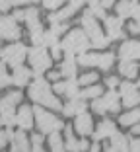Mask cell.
I'll return each mask as SVG.
<instances>
[{
	"mask_svg": "<svg viewBox=\"0 0 140 152\" xmlns=\"http://www.w3.org/2000/svg\"><path fill=\"white\" fill-rule=\"evenodd\" d=\"M29 98L37 103V105H45L49 109H54V111H59L62 109V103L57 99V96L53 94V90H51V84L43 78V76H37L35 80L29 84Z\"/></svg>",
	"mask_w": 140,
	"mask_h": 152,
	"instance_id": "cell-1",
	"label": "cell"
},
{
	"mask_svg": "<svg viewBox=\"0 0 140 152\" xmlns=\"http://www.w3.org/2000/svg\"><path fill=\"white\" fill-rule=\"evenodd\" d=\"M60 47H62V51L66 55H84L88 53V49L91 47V41L90 37L84 33V29H72V31H68L66 37L62 39V43H60Z\"/></svg>",
	"mask_w": 140,
	"mask_h": 152,
	"instance_id": "cell-2",
	"label": "cell"
},
{
	"mask_svg": "<svg viewBox=\"0 0 140 152\" xmlns=\"http://www.w3.org/2000/svg\"><path fill=\"white\" fill-rule=\"evenodd\" d=\"M33 115H35V123H37V127H39L41 133L53 134V133H59L60 129H64V127H66L62 121L59 119V117H54L53 113L45 111L41 105H37V107L33 109Z\"/></svg>",
	"mask_w": 140,
	"mask_h": 152,
	"instance_id": "cell-3",
	"label": "cell"
},
{
	"mask_svg": "<svg viewBox=\"0 0 140 152\" xmlns=\"http://www.w3.org/2000/svg\"><path fill=\"white\" fill-rule=\"evenodd\" d=\"M119 107H121V98H119V94L115 92V90H109V92H105L101 98L94 99V103H91V109H94L97 115H105V113H117Z\"/></svg>",
	"mask_w": 140,
	"mask_h": 152,
	"instance_id": "cell-4",
	"label": "cell"
},
{
	"mask_svg": "<svg viewBox=\"0 0 140 152\" xmlns=\"http://www.w3.org/2000/svg\"><path fill=\"white\" fill-rule=\"evenodd\" d=\"M27 58H29V64L33 68V74L41 76V72H45L51 68L53 63V57L47 53L45 47H33V49L27 51Z\"/></svg>",
	"mask_w": 140,
	"mask_h": 152,
	"instance_id": "cell-5",
	"label": "cell"
},
{
	"mask_svg": "<svg viewBox=\"0 0 140 152\" xmlns=\"http://www.w3.org/2000/svg\"><path fill=\"white\" fill-rule=\"evenodd\" d=\"M25 55H27V49H25L23 43H12V45H8V47L2 49V58H4V63L10 64V66H14V68L22 66Z\"/></svg>",
	"mask_w": 140,
	"mask_h": 152,
	"instance_id": "cell-6",
	"label": "cell"
},
{
	"mask_svg": "<svg viewBox=\"0 0 140 152\" xmlns=\"http://www.w3.org/2000/svg\"><path fill=\"white\" fill-rule=\"evenodd\" d=\"M0 37L8 41H18L22 37V29L18 26V20L14 16H2L0 18Z\"/></svg>",
	"mask_w": 140,
	"mask_h": 152,
	"instance_id": "cell-7",
	"label": "cell"
},
{
	"mask_svg": "<svg viewBox=\"0 0 140 152\" xmlns=\"http://www.w3.org/2000/svg\"><path fill=\"white\" fill-rule=\"evenodd\" d=\"M121 98H123V105L127 107H136L140 103V92H138V86H134L132 82H121Z\"/></svg>",
	"mask_w": 140,
	"mask_h": 152,
	"instance_id": "cell-8",
	"label": "cell"
},
{
	"mask_svg": "<svg viewBox=\"0 0 140 152\" xmlns=\"http://www.w3.org/2000/svg\"><path fill=\"white\" fill-rule=\"evenodd\" d=\"M82 27H84V33H86L90 39L101 37V26L97 23V18H94V14H91L90 10H86L84 16H82Z\"/></svg>",
	"mask_w": 140,
	"mask_h": 152,
	"instance_id": "cell-9",
	"label": "cell"
},
{
	"mask_svg": "<svg viewBox=\"0 0 140 152\" xmlns=\"http://www.w3.org/2000/svg\"><path fill=\"white\" fill-rule=\"evenodd\" d=\"M119 58L121 61H136V58H140V39L125 41L119 47Z\"/></svg>",
	"mask_w": 140,
	"mask_h": 152,
	"instance_id": "cell-10",
	"label": "cell"
},
{
	"mask_svg": "<svg viewBox=\"0 0 140 152\" xmlns=\"http://www.w3.org/2000/svg\"><path fill=\"white\" fill-rule=\"evenodd\" d=\"M16 125L20 127V131H29L35 125V115H33V109L29 105H22L16 113Z\"/></svg>",
	"mask_w": 140,
	"mask_h": 152,
	"instance_id": "cell-11",
	"label": "cell"
},
{
	"mask_svg": "<svg viewBox=\"0 0 140 152\" xmlns=\"http://www.w3.org/2000/svg\"><path fill=\"white\" fill-rule=\"evenodd\" d=\"M105 27L109 31V39L115 41V39H123L125 33H123V20L117 18V16H111V18H105Z\"/></svg>",
	"mask_w": 140,
	"mask_h": 152,
	"instance_id": "cell-12",
	"label": "cell"
},
{
	"mask_svg": "<svg viewBox=\"0 0 140 152\" xmlns=\"http://www.w3.org/2000/svg\"><path fill=\"white\" fill-rule=\"evenodd\" d=\"M22 102V92H10L8 96L0 99V115H6V113H14L16 109V103Z\"/></svg>",
	"mask_w": 140,
	"mask_h": 152,
	"instance_id": "cell-13",
	"label": "cell"
},
{
	"mask_svg": "<svg viewBox=\"0 0 140 152\" xmlns=\"http://www.w3.org/2000/svg\"><path fill=\"white\" fill-rule=\"evenodd\" d=\"M74 127H76L78 134H82V137L86 139V137H90V134L94 133V119H91L88 113H82V115L76 117V123H74Z\"/></svg>",
	"mask_w": 140,
	"mask_h": 152,
	"instance_id": "cell-14",
	"label": "cell"
},
{
	"mask_svg": "<svg viewBox=\"0 0 140 152\" xmlns=\"http://www.w3.org/2000/svg\"><path fill=\"white\" fill-rule=\"evenodd\" d=\"M62 113L66 117H74V115L78 117V115H82V113H86V103H84L82 98H74V99H70L66 105H62Z\"/></svg>",
	"mask_w": 140,
	"mask_h": 152,
	"instance_id": "cell-15",
	"label": "cell"
},
{
	"mask_svg": "<svg viewBox=\"0 0 140 152\" xmlns=\"http://www.w3.org/2000/svg\"><path fill=\"white\" fill-rule=\"evenodd\" d=\"M136 2L134 0H121L115 10H117V18L121 20H127V18H134V12H136Z\"/></svg>",
	"mask_w": 140,
	"mask_h": 152,
	"instance_id": "cell-16",
	"label": "cell"
},
{
	"mask_svg": "<svg viewBox=\"0 0 140 152\" xmlns=\"http://www.w3.org/2000/svg\"><path fill=\"white\" fill-rule=\"evenodd\" d=\"M12 150H16V152H31V140L27 139V134H23V131L14 133Z\"/></svg>",
	"mask_w": 140,
	"mask_h": 152,
	"instance_id": "cell-17",
	"label": "cell"
},
{
	"mask_svg": "<svg viewBox=\"0 0 140 152\" xmlns=\"http://www.w3.org/2000/svg\"><path fill=\"white\" fill-rule=\"evenodd\" d=\"M31 74H33V72L29 70V68H25V66H18V68H14L12 84H16L18 88H23V86L29 84V80H31Z\"/></svg>",
	"mask_w": 140,
	"mask_h": 152,
	"instance_id": "cell-18",
	"label": "cell"
},
{
	"mask_svg": "<svg viewBox=\"0 0 140 152\" xmlns=\"http://www.w3.org/2000/svg\"><path fill=\"white\" fill-rule=\"evenodd\" d=\"M109 146H113L117 152H131V140L123 133L115 131V133L111 134V144H109Z\"/></svg>",
	"mask_w": 140,
	"mask_h": 152,
	"instance_id": "cell-19",
	"label": "cell"
},
{
	"mask_svg": "<svg viewBox=\"0 0 140 152\" xmlns=\"http://www.w3.org/2000/svg\"><path fill=\"white\" fill-rule=\"evenodd\" d=\"M23 22L27 23L29 31H33V29H41L39 10H37V8H27V10H23Z\"/></svg>",
	"mask_w": 140,
	"mask_h": 152,
	"instance_id": "cell-20",
	"label": "cell"
},
{
	"mask_svg": "<svg viewBox=\"0 0 140 152\" xmlns=\"http://www.w3.org/2000/svg\"><path fill=\"white\" fill-rule=\"evenodd\" d=\"M76 70H78V63H76V58H74V55H66V58L62 61L59 72L62 76H66V78H74Z\"/></svg>",
	"mask_w": 140,
	"mask_h": 152,
	"instance_id": "cell-21",
	"label": "cell"
},
{
	"mask_svg": "<svg viewBox=\"0 0 140 152\" xmlns=\"http://www.w3.org/2000/svg\"><path fill=\"white\" fill-rule=\"evenodd\" d=\"M115 131H117L115 129V123L109 121V119H105V121L99 123V127H97V131H95L94 137H95V140H103V139H107V137L111 139V134H113Z\"/></svg>",
	"mask_w": 140,
	"mask_h": 152,
	"instance_id": "cell-22",
	"label": "cell"
},
{
	"mask_svg": "<svg viewBox=\"0 0 140 152\" xmlns=\"http://www.w3.org/2000/svg\"><path fill=\"white\" fill-rule=\"evenodd\" d=\"M123 127H134L140 123V107H132L128 113H123L121 119H119Z\"/></svg>",
	"mask_w": 140,
	"mask_h": 152,
	"instance_id": "cell-23",
	"label": "cell"
},
{
	"mask_svg": "<svg viewBox=\"0 0 140 152\" xmlns=\"http://www.w3.org/2000/svg\"><path fill=\"white\" fill-rule=\"evenodd\" d=\"M74 14H76V8L68 4L66 8H62V10H59V12L51 14V16H49V20H51V23H64V20L72 18Z\"/></svg>",
	"mask_w": 140,
	"mask_h": 152,
	"instance_id": "cell-24",
	"label": "cell"
},
{
	"mask_svg": "<svg viewBox=\"0 0 140 152\" xmlns=\"http://www.w3.org/2000/svg\"><path fill=\"white\" fill-rule=\"evenodd\" d=\"M80 84H78L76 78H66L64 80V96L68 99H74V98H80Z\"/></svg>",
	"mask_w": 140,
	"mask_h": 152,
	"instance_id": "cell-25",
	"label": "cell"
},
{
	"mask_svg": "<svg viewBox=\"0 0 140 152\" xmlns=\"http://www.w3.org/2000/svg\"><path fill=\"white\" fill-rule=\"evenodd\" d=\"M140 66H136L134 61H121L119 63V72H121L125 78H134L136 74H138Z\"/></svg>",
	"mask_w": 140,
	"mask_h": 152,
	"instance_id": "cell-26",
	"label": "cell"
},
{
	"mask_svg": "<svg viewBox=\"0 0 140 152\" xmlns=\"http://www.w3.org/2000/svg\"><path fill=\"white\" fill-rule=\"evenodd\" d=\"M64 131H66V144H64V148L68 152H80V140H76V137L72 134V129L64 127Z\"/></svg>",
	"mask_w": 140,
	"mask_h": 152,
	"instance_id": "cell-27",
	"label": "cell"
},
{
	"mask_svg": "<svg viewBox=\"0 0 140 152\" xmlns=\"http://www.w3.org/2000/svg\"><path fill=\"white\" fill-rule=\"evenodd\" d=\"M97 61H99V53H84L78 57V63L82 66H97Z\"/></svg>",
	"mask_w": 140,
	"mask_h": 152,
	"instance_id": "cell-28",
	"label": "cell"
},
{
	"mask_svg": "<svg viewBox=\"0 0 140 152\" xmlns=\"http://www.w3.org/2000/svg\"><path fill=\"white\" fill-rule=\"evenodd\" d=\"M80 98L82 99H97V98H101V88L99 86H88V88H84L80 92Z\"/></svg>",
	"mask_w": 140,
	"mask_h": 152,
	"instance_id": "cell-29",
	"label": "cell"
},
{
	"mask_svg": "<svg viewBox=\"0 0 140 152\" xmlns=\"http://www.w3.org/2000/svg\"><path fill=\"white\" fill-rule=\"evenodd\" d=\"M113 63H115V53H101L99 61H97V68L109 70V68L113 66Z\"/></svg>",
	"mask_w": 140,
	"mask_h": 152,
	"instance_id": "cell-30",
	"label": "cell"
},
{
	"mask_svg": "<svg viewBox=\"0 0 140 152\" xmlns=\"http://www.w3.org/2000/svg\"><path fill=\"white\" fill-rule=\"evenodd\" d=\"M49 146H51V150H53V152H66L64 142H62V139H60L59 133H53L49 137Z\"/></svg>",
	"mask_w": 140,
	"mask_h": 152,
	"instance_id": "cell-31",
	"label": "cell"
},
{
	"mask_svg": "<svg viewBox=\"0 0 140 152\" xmlns=\"http://www.w3.org/2000/svg\"><path fill=\"white\" fill-rule=\"evenodd\" d=\"M29 39H31L33 47H45V31H43V27L29 31Z\"/></svg>",
	"mask_w": 140,
	"mask_h": 152,
	"instance_id": "cell-32",
	"label": "cell"
},
{
	"mask_svg": "<svg viewBox=\"0 0 140 152\" xmlns=\"http://www.w3.org/2000/svg\"><path fill=\"white\" fill-rule=\"evenodd\" d=\"M97 78H99V76H97V72H84V74L80 76V78H78V84L80 86H94L95 82H97Z\"/></svg>",
	"mask_w": 140,
	"mask_h": 152,
	"instance_id": "cell-33",
	"label": "cell"
},
{
	"mask_svg": "<svg viewBox=\"0 0 140 152\" xmlns=\"http://www.w3.org/2000/svg\"><path fill=\"white\" fill-rule=\"evenodd\" d=\"M10 84H12V76L6 70V63H0V90L8 88Z\"/></svg>",
	"mask_w": 140,
	"mask_h": 152,
	"instance_id": "cell-34",
	"label": "cell"
},
{
	"mask_svg": "<svg viewBox=\"0 0 140 152\" xmlns=\"http://www.w3.org/2000/svg\"><path fill=\"white\" fill-rule=\"evenodd\" d=\"M43 140H45L43 134H39V133L33 134L31 137V152H47L45 148H43Z\"/></svg>",
	"mask_w": 140,
	"mask_h": 152,
	"instance_id": "cell-35",
	"label": "cell"
},
{
	"mask_svg": "<svg viewBox=\"0 0 140 152\" xmlns=\"http://www.w3.org/2000/svg\"><path fill=\"white\" fill-rule=\"evenodd\" d=\"M12 139H14V133L12 131H0V148H6L8 146V142H12Z\"/></svg>",
	"mask_w": 140,
	"mask_h": 152,
	"instance_id": "cell-36",
	"label": "cell"
},
{
	"mask_svg": "<svg viewBox=\"0 0 140 152\" xmlns=\"http://www.w3.org/2000/svg\"><path fill=\"white\" fill-rule=\"evenodd\" d=\"M0 125L2 127H12L16 125V113H6V115H0Z\"/></svg>",
	"mask_w": 140,
	"mask_h": 152,
	"instance_id": "cell-37",
	"label": "cell"
},
{
	"mask_svg": "<svg viewBox=\"0 0 140 152\" xmlns=\"http://www.w3.org/2000/svg\"><path fill=\"white\" fill-rule=\"evenodd\" d=\"M109 43H111V39H109V37H105V35L97 37V39H91V47H94V49H105Z\"/></svg>",
	"mask_w": 140,
	"mask_h": 152,
	"instance_id": "cell-38",
	"label": "cell"
},
{
	"mask_svg": "<svg viewBox=\"0 0 140 152\" xmlns=\"http://www.w3.org/2000/svg\"><path fill=\"white\" fill-rule=\"evenodd\" d=\"M59 45V35H54L53 31H45V47H54Z\"/></svg>",
	"mask_w": 140,
	"mask_h": 152,
	"instance_id": "cell-39",
	"label": "cell"
},
{
	"mask_svg": "<svg viewBox=\"0 0 140 152\" xmlns=\"http://www.w3.org/2000/svg\"><path fill=\"white\" fill-rule=\"evenodd\" d=\"M62 2H64V0H43V6L49 8V10H57Z\"/></svg>",
	"mask_w": 140,
	"mask_h": 152,
	"instance_id": "cell-40",
	"label": "cell"
},
{
	"mask_svg": "<svg viewBox=\"0 0 140 152\" xmlns=\"http://www.w3.org/2000/svg\"><path fill=\"white\" fill-rule=\"evenodd\" d=\"M90 12L94 14V18H101V20L107 18V16H105V10L101 8V4H99V6H95V8H90Z\"/></svg>",
	"mask_w": 140,
	"mask_h": 152,
	"instance_id": "cell-41",
	"label": "cell"
},
{
	"mask_svg": "<svg viewBox=\"0 0 140 152\" xmlns=\"http://www.w3.org/2000/svg\"><path fill=\"white\" fill-rule=\"evenodd\" d=\"M121 84V82H119V78L117 76H107V78H105V86H107V88H117V86Z\"/></svg>",
	"mask_w": 140,
	"mask_h": 152,
	"instance_id": "cell-42",
	"label": "cell"
},
{
	"mask_svg": "<svg viewBox=\"0 0 140 152\" xmlns=\"http://www.w3.org/2000/svg\"><path fill=\"white\" fill-rule=\"evenodd\" d=\"M51 31H53L54 35H60V33H64V31H66V23H53Z\"/></svg>",
	"mask_w": 140,
	"mask_h": 152,
	"instance_id": "cell-43",
	"label": "cell"
},
{
	"mask_svg": "<svg viewBox=\"0 0 140 152\" xmlns=\"http://www.w3.org/2000/svg\"><path fill=\"white\" fill-rule=\"evenodd\" d=\"M60 53H62V47H60V43L54 45V47H51V55L54 57V61H57V58H60Z\"/></svg>",
	"mask_w": 140,
	"mask_h": 152,
	"instance_id": "cell-44",
	"label": "cell"
},
{
	"mask_svg": "<svg viewBox=\"0 0 140 152\" xmlns=\"http://www.w3.org/2000/svg\"><path fill=\"white\" fill-rule=\"evenodd\" d=\"M131 152H140V139H131Z\"/></svg>",
	"mask_w": 140,
	"mask_h": 152,
	"instance_id": "cell-45",
	"label": "cell"
},
{
	"mask_svg": "<svg viewBox=\"0 0 140 152\" xmlns=\"http://www.w3.org/2000/svg\"><path fill=\"white\" fill-rule=\"evenodd\" d=\"M12 4H14V0H0V10H10L12 8Z\"/></svg>",
	"mask_w": 140,
	"mask_h": 152,
	"instance_id": "cell-46",
	"label": "cell"
},
{
	"mask_svg": "<svg viewBox=\"0 0 140 152\" xmlns=\"http://www.w3.org/2000/svg\"><path fill=\"white\" fill-rule=\"evenodd\" d=\"M54 94H64V82H54Z\"/></svg>",
	"mask_w": 140,
	"mask_h": 152,
	"instance_id": "cell-47",
	"label": "cell"
},
{
	"mask_svg": "<svg viewBox=\"0 0 140 152\" xmlns=\"http://www.w3.org/2000/svg\"><path fill=\"white\" fill-rule=\"evenodd\" d=\"M115 6V0H101V8L103 10H109Z\"/></svg>",
	"mask_w": 140,
	"mask_h": 152,
	"instance_id": "cell-48",
	"label": "cell"
},
{
	"mask_svg": "<svg viewBox=\"0 0 140 152\" xmlns=\"http://www.w3.org/2000/svg\"><path fill=\"white\" fill-rule=\"evenodd\" d=\"M90 146H91V144L88 142V139H82L80 140V152L82 150H90Z\"/></svg>",
	"mask_w": 140,
	"mask_h": 152,
	"instance_id": "cell-49",
	"label": "cell"
},
{
	"mask_svg": "<svg viewBox=\"0 0 140 152\" xmlns=\"http://www.w3.org/2000/svg\"><path fill=\"white\" fill-rule=\"evenodd\" d=\"M131 33H140V22H136V23H131Z\"/></svg>",
	"mask_w": 140,
	"mask_h": 152,
	"instance_id": "cell-50",
	"label": "cell"
},
{
	"mask_svg": "<svg viewBox=\"0 0 140 152\" xmlns=\"http://www.w3.org/2000/svg\"><path fill=\"white\" fill-rule=\"evenodd\" d=\"M84 2H88V0H70V6H74V8H80L82 4H84Z\"/></svg>",
	"mask_w": 140,
	"mask_h": 152,
	"instance_id": "cell-51",
	"label": "cell"
},
{
	"mask_svg": "<svg viewBox=\"0 0 140 152\" xmlns=\"http://www.w3.org/2000/svg\"><path fill=\"white\" fill-rule=\"evenodd\" d=\"M29 2H37V0H14L16 6H23V4H29Z\"/></svg>",
	"mask_w": 140,
	"mask_h": 152,
	"instance_id": "cell-52",
	"label": "cell"
},
{
	"mask_svg": "<svg viewBox=\"0 0 140 152\" xmlns=\"http://www.w3.org/2000/svg\"><path fill=\"white\" fill-rule=\"evenodd\" d=\"M59 76H60V72H49V80L59 82Z\"/></svg>",
	"mask_w": 140,
	"mask_h": 152,
	"instance_id": "cell-53",
	"label": "cell"
},
{
	"mask_svg": "<svg viewBox=\"0 0 140 152\" xmlns=\"http://www.w3.org/2000/svg\"><path fill=\"white\" fill-rule=\"evenodd\" d=\"M88 152H101V148H99V144L95 142V144H91V146H90V150H88Z\"/></svg>",
	"mask_w": 140,
	"mask_h": 152,
	"instance_id": "cell-54",
	"label": "cell"
},
{
	"mask_svg": "<svg viewBox=\"0 0 140 152\" xmlns=\"http://www.w3.org/2000/svg\"><path fill=\"white\" fill-rule=\"evenodd\" d=\"M88 4H90V8H95V6L101 4V0H88Z\"/></svg>",
	"mask_w": 140,
	"mask_h": 152,
	"instance_id": "cell-55",
	"label": "cell"
},
{
	"mask_svg": "<svg viewBox=\"0 0 140 152\" xmlns=\"http://www.w3.org/2000/svg\"><path fill=\"white\" fill-rule=\"evenodd\" d=\"M134 20H136V22H140V4L136 6V12H134Z\"/></svg>",
	"mask_w": 140,
	"mask_h": 152,
	"instance_id": "cell-56",
	"label": "cell"
},
{
	"mask_svg": "<svg viewBox=\"0 0 140 152\" xmlns=\"http://www.w3.org/2000/svg\"><path fill=\"white\" fill-rule=\"evenodd\" d=\"M132 134H140V123L132 127Z\"/></svg>",
	"mask_w": 140,
	"mask_h": 152,
	"instance_id": "cell-57",
	"label": "cell"
},
{
	"mask_svg": "<svg viewBox=\"0 0 140 152\" xmlns=\"http://www.w3.org/2000/svg\"><path fill=\"white\" fill-rule=\"evenodd\" d=\"M105 152H117V150H115L113 146H107V148H105Z\"/></svg>",
	"mask_w": 140,
	"mask_h": 152,
	"instance_id": "cell-58",
	"label": "cell"
},
{
	"mask_svg": "<svg viewBox=\"0 0 140 152\" xmlns=\"http://www.w3.org/2000/svg\"><path fill=\"white\" fill-rule=\"evenodd\" d=\"M0 57H2V49H0Z\"/></svg>",
	"mask_w": 140,
	"mask_h": 152,
	"instance_id": "cell-59",
	"label": "cell"
},
{
	"mask_svg": "<svg viewBox=\"0 0 140 152\" xmlns=\"http://www.w3.org/2000/svg\"><path fill=\"white\" fill-rule=\"evenodd\" d=\"M138 74H140V70H138ZM138 86H140V82H138Z\"/></svg>",
	"mask_w": 140,
	"mask_h": 152,
	"instance_id": "cell-60",
	"label": "cell"
},
{
	"mask_svg": "<svg viewBox=\"0 0 140 152\" xmlns=\"http://www.w3.org/2000/svg\"><path fill=\"white\" fill-rule=\"evenodd\" d=\"M10 152H16V150H10Z\"/></svg>",
	"mask_w": 140,
	"mask_h": 152,
	"instance_id": "cell-61",
	"label": "cell"
},
{
	"mask_svg": "<svg viewBox=\"0 0 140 152\" xmlns=\"http://www.w3.org/2000/svg\"><path fill=\"white\" fill-rule=\"evenodd\" d=\"M134 2H136V0H134Z\"/></svg>",
	"mask_w": 140,
	"mask_h": 152,
	"instance_id": "cell-62",
	"label": "cell"
}]
</instances>
